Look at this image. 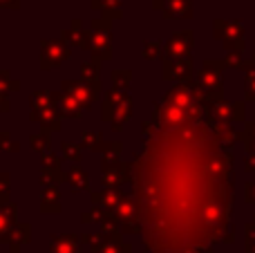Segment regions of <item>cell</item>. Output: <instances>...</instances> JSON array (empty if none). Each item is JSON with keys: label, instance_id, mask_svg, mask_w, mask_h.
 <instances>
[]
</instances>
